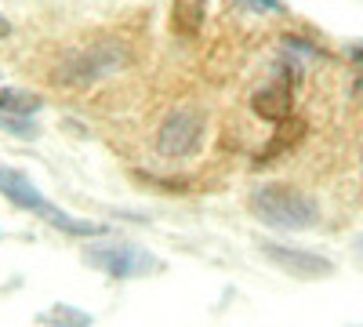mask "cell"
Here are the masks:
<instances>
[{
  "mask_svg": "<svg viewBox=\"0 0 363 327\" xmlns=\"http://www.w3.org/2000/svg\"><path fill=\"white\" fill-rule=\"evenodd\" d=\"M251 215L269 226V229H280V233H301V229H313L320 226V204L313 193L298 189L291 182H265L251 193Z\"/></svg>",
  "mask_w": 363,
  "mask_h": 327,
  "instance_id": "cell-1",
  "label": "cell"
},
{
  "mask_svg": "<svg viewBox=\"0 0 363 327\" xmlns=\"http://www.w3.org/2000/svg\"><path fill=\"white\" fill-rule=\"evenodd\" d=\"M84 262L95 265L99 273L113 277V280H135V277H153L160 270V258L153 251H145L138 244H87L84 248Z\"/></svg>",
  "mask_w": 363,
  "mask_h": 327,
  "instance_id": "cell-2",
  "label": "cell"
},
{
  "mask_svg": "<svg viewBox=\"0 0 363 327\" xmlns=\"http://www.w3.org/2000/svg\"><path fill=\"white\" fill-rule=\"evenodd\" d=\"M258 251L265 262H272L280 273L294 277V280H327L335 277V258H327L320 251L298 248V244H280V240H258Z\"/></svg>",
  "mask_w": 363,
  "mask_h": 327,
  "instance_id": "cell-3",
  "label": "cell"
},
{
  "mask_svg": "<svg viewBox=\"0 0 363 327\" xmlns=\"http://www.w3.org/2000/svg\"><path fill=\"white\" fill-rule=\"evenodd\" d=\"M200 142H203V116L196 109L167 113L160 131H157V150L167 160H186L189 153L200 150Z\"/></svg>",
  "mask_w": 363,
  "mask_h": 327,
  "instance_id": "cell-4",
  "label": "cell"
},
{
  "mask_svg": "<svg viewBox=\"0 0 363 327\" xmlns=\"http://www.w3.org/2000/svg\"><path fill=\"white\" fill-rule=\"evenodd\" d=\"M124 48L120 44H91L84 51H77L69 62L62 66V73H58V80L66 84H87L95 77H106V73H116L120 66H124Z\"/></svg>",
  "mask_w": 363,
  "mask_h": 327,
  "instance_id": "cell-5",
  "label": "cell"
},
{
  "mask_svg": "<svg viewBox=\"0 0 363 327\" xmlns=\"http://www.w3.org/2000/svg\"><path fill=\"white\" fill-rule=\"evenodd\" d=\"M40 106H44V99L33 95V92H18V87H0V128L11 131V135L37 138L33 113H37Z\"/></svg>",
  "mask_w": 363,
  "mask_h": 327,
  "instance_id": "cell-6",
  "label": "cell"
},
{
  "mask_svg": "<svg viewBox=\"0 0 363 327\" xmlns=\"http://www.w3.org/2000/svg\"><path fill=\"white\" fill-rule=\"evenodd\" d=\"M0 196L11 200L15 207H22V211H33V215H40V207L48 204V196L33 186V178L22 174L18 167H8V164H0Z\"/></svg>",
  "mask_w": 363,
  "mask_h": 327,
  "instance_id": "cell-7",
  "label": "cell"
},
{
  "mask_svg": "<svg viewBox=\"0 0 363 327\" xmlns=\"http://www.w3.org/2000/svg\"><path fill=\"white\" fill-rule=\"evenodd\" d=\"M40 218L48 222V226H55V229H62V233H69V236H106L109 229L102 226V222H87V218H73L69 211H62L58 204H44L40 207Z\"/></svg>",
  "mask_w": 363,
  "mask_h": 327,
  "instance_id": "cell-8",
  "label": "cell"
},
{
  "mask_svg": "<svg viewBox=\"0 0 363 327\" xmlns=\"http://www.w3.org/2000/svg\"><path fill=\"white\" fill-rule=\"evenodd\" d=\"M255 113L265 116V121H284V116L291 113V84L272 80L269 87H262V92L255 95Z\"/></svg>",
  "mask_w": 363,
  "mask_h": 327,
  "instance_id": "cell-9",
  "label": "cell"
},
{
  "mask_svg": "<svg viewBox=\"0 0 363 327\" xmlns=\"http://www.w3.org/2000/svg\"><path fill=\"white\" fill-rule=\"evenodd\" d=\"M203 26V0H174L171 4V33L189 40Z\"/></svg>",
  "mask_w": 363,
  "mask_h": 327,
  "instance_id": "cell-10",
  "label": "cell"
},
{
  "mask_svg": "<svg viewBox=\"0 0 363 327\" xmlns=\"http://www.w3.org/2000/svg\"><path fill=\"white\" fill-rule=\"evenodd\" d=\"M37 323L44 327H91L95 323V316L84 313L80 306H69V302H55L51 309L37 313Z\"/></svg>",
  "mask_w": 363,
  "mask_h": 327,
  "instance_id": "cell-11",
  "label": "cell"
},
{
  "mask_svg": "<svg viewBox=\"0 0 363 327\" xmlns=\"http://www.w3.org/2000/svg\"><path fill=\"white\" fill-rule=\"evenodd\" d=\"M233 4H236L240 11H262V15H280V11H287L284 0H233Z\"/></svg>",
  "mask_w": 363,
  "mask_h": 327,
  "instance_id": "cell-12",
  "label": "cell"
},
{
  "mask_svg": "<svg viewBox=\"0 0 363 327\" xmlns=\"http://www.w3.org/2000/svg\"><path fill=\"white\" fill-rule=\"evenodd\" d=\"M4 37H11V22L4 18V11H0V40H4Z\"/></svg>",
  "mask_w": 363,
  "mask_h": 327,
  "instance_id": "cell-13",
  "label": "cell"
},
{
  "mask_svg": "<svg viewBox=\"0 0 363 327\" xmlns=\"http://www.w3.org/2000/svg\"><path fill=\"white\" fill-rule=\"evenodd\" d=\"M352 251L363 258V233H356V236H352Z\"/></svg>",
  "mask_w": 363,
  "mask_h": 327,
  "instance_id": "cell-14",
  "label": "cell"
},
{
  "mask_svg": "<svg viewBox=\"0 0 363 327\" xmlns=\"http://www.w3.org/2000/svg\"><path fill=\"white\" fill-rule=\"evenodd\" d=\"M352 55H356V62H359V70H363V48H352Z\"/></svg>",
  "mask_w": 363,
  "mask_h": 327,
  "instance_id": "cell-15",
  "label": "cell"
}]
</instances>
